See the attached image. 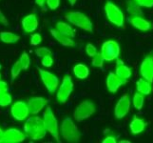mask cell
Instances as JSON below:
<instances>
[{"instance_id":"cell-18","label":"cell","mask_w":153,"mask_h":143,"mask_svg":"<svg viewBox=\"0 0 153 143\" xmlns=\"http://www.w3.org/2000/svg\"><path fill=\"white\" fill-rule=\"evenodd\" d=\"M115 73L120 78L124 79V80H128V79L132 75L131 69L126 66L123 60L117 58L116 59V67H115Z\"/></svg>"},{"instance_id":"cell-7","label":"cell","mask_w":153,"mask_h":143,"mask_svg":"<svg viewBox=\"0 0 153 143\" xmlns=\"http://www.w3.org/2000/svg\"><path fill=\"white\" fill-rule=\"evenodd\" d=\"M37 71L39 73L42 82H43L44 86L47 89V91L50 94H54L57 88L59 87V79H58V77L52 73L43 70V69H41L39 67H37Z\"/></svg>"},{"instance_id":"cell-13","label":"cell","mask_w":153,"mask_h":143,"mask_svg":"<svg viewBox=\"0 0 153 143\" xmlns=\"http://www.w3.org/2000/svg\"><path fill=\"white\" fill-rule=\"evenodd\" d=\"M27 103L29 105L30 114L36 115L45 108V106L49 103V100L42 97H33L28 99Z\"/></svg>"},{"instance_id":"cell-27","label":"cell","mask_w":153,"mask_h":143,"mask_svg":"<svg viewBox=\"0 0 153 143\" xmlns=\"http://www.w3.org/2000/svg\"><path fill=\"white\" fill-rule=\"evenodd\" d=\"M23 70L22 68V65H21L20 61H16L14 62V64L13 65L12 67V70H10V76H12V82H13L15 79H16V77L20 75L21 71Z\"/></svg>"},{"instance_id":"cell-15","label":"cell","mask_w":153,"mask_h":143,"mask_svg":"<svg viewBox=\"0 0 153 143\" xmlns=\"http://www.w3.org/2000/svg\"><path fill=\"white\" fill-rule=\"evenodd\" d=\"M126 82V80H124V79L120 78L115 73L110 72L108 73V76H107L105 84H107L108 91L111 94H115L119 90V88Z\"/></svg>"},{"instance_id":"cell-36","label":"cell","mask_w":153,"mask_h":143,"mask_svg":"<svg viewBox=\"0 0 153 143\" xmlns=\"http://www.w3.org/2000/svg\"><path fill=\"white\" fill-rule=\"evenodd\" d=\"M46 3H47V6L49 7L50 10H56L58 7H59L60 0H47Z\"/></svg>"},{"instance_id":"cell-19","label":"cell","mask_w":153,"mask_h":143,"mask_svg":"<svg viewBox=\"0 0 153 143\" xmlns=\"http://www.w3.org/2000/svg\"><path fill=\"white\" fill-rule=\"evenodd\" d=\"M50 33L58 43H60L63 46L66 47H73L74 46V40H73L72 37H70V36L65 35L61 34L60 31H58L57 30L54 29H50Z\"/></svg>"},{"instance_id":"cell-29","label":"cell","mask_w":153,"mask_h":143,"mask_svg":"<svg viewBox=\"0 0 153 143\" xmlns=\"http://www.w3.org/2000/svg\"><path fill=\"white\" fill-rule=\"evenodd\" d=\"M105 58L102 55L101 52H97V54L92 57V61H91V64L93 67H96V68H103L104 66V62H105Z\"/></svg>"},{"instance_id":"cell-22","label":"cell","mask_w":153,"mask_h":143,"mask_svg":"<svg viewBox=\"0 0 153 143\" xmlns=\"http://www.w3.org/2000/svg\"><path fill=\"white\" fill-rule=\"evenodd\" d=\"M149 81L146 80L145 78H140L136 82V90L137 92L143 94L144 95H149L152 91V86Z\"/></svg>"},{"instance_id":"cell-40","label":"cell","mask_w":153,"mask_h":143,"mask_svg":"<svg viewBox=\"0 0 153 143\" xmlns=\"http://www.w3.org/2000/svg\"><path fill=\"white\" fill-rule=\"evenodd\" d=\"M46 1H47V0H35V4L37 5V6L41 7V8H44Z\"/></svg>"},{"instance_id":"cell-37","label":"cell","mask_w":153,"mask_h":143,"mask_svg":"<svg viewBox=\"0 0 153 143\" xmlns=\"http://www.w3.org/2000/svg\"><path fill=\"white\" fill-rule=\"evenodd\" d=\"M8 92V83L0 79V94Z\"/></svg>"},{"instance_id":"cell-31","label":"cell","mask_w":153,"mask_h":143,"mask_svg":"<svg viewBox=\"0 0 153 143\" xmlns=\"http://www.w3.org/2000/svg\"><path fill=\"white\" fill-rule=\"evenodd\" d=\"M35 55H37L38 57H44L46 55H52V52L49 49V48H46V47H41V48H37L35 50Z\"/></svg>"},{"instance_id":"cell-25","label":"cell","mask_w":153,"mask_h":143,"mask_svg":"<svg viewBox=\"0 0 153 143\" xmlns=\"http://www.w3.org/2000/svg\"><path fill=\"white\" fill-rule=\"evenodd\" d=\"M73 73L78 79H85L89 75V70L88 66L84 64H76L73 67Z\"/></svg>"},{"instance_id":"cell-1","label":"cell","mask_w":153,"mask_h":143,"mask_svg":"<svg viewBox=\"0 0 153 143\" xmlns=\"http://www.w3.org/2000/svg\"><path fill=\"white\" fill-rule=\"evenodd\" d=\"M24 132L30 139L33 140L43 139L47 135L44 119L39 116H30L25 121Z\"/></svg>"},{"instance_id":"cell-33","label":"cell","mask_w":153,"mask_h":143,"mask_svg":"<svg viewBox=\"0 0 153 143\" xmlns=\"http://www.w3.org/2000/svg\"><path fill=\"white\" fill-rule=\"evenodd\" d=\"M42 42V36L39 34H33L30 36V45L31 46H38Z\"/></svg>"},{"instance_id":"cell-8","label":"cell","mask_w":153,"mask_h":143,"mask_svg":"<svg viewBox=\"0 0 153 143\" xmlns=\"http://www.w3.org/2000/svg\"><path fill=\"white\" fill-rule=\"evenodd\" d=\"M73 91V82L71 76H65L63 77L62 84L58 88L56 94V98L59 103L64 104L67 102V100L70 97Z\"/></svg>"},{"instance_id":"cell-17","label":"cell","mask_w":153,"mask_h":143,"mask_svg":"<svg viewBox=\"0 0 153 143\" xmlns=\"http://www.w3.org/2000/svg\"><path fill=\"white\" fill-rule=\"evenodd\" d=\"M129 22L134 28L142 31H147L152 29V23L150 21L146 20L143 16H140V15L129 17Z\"/></svg>"},{"instance_id":"cell-23","label":"cell","mask_w":153,"mask_h":143,"mask_svg":"<svg viewBox=\"0 0 153 143\" xmlns=\"http://www.w3.org/2000/svg\"><path fill=\"white\" fill-rule=\"evenodd\" d=\"M126 10L131 16H136V15L143 16L144 15L143 10H141V6H139L134 0H128L126 1Z\"/></svg>"},{"instance_id":"cell-2","label":"cell","mask_w":153,"mask_h":143,"mask_svg":"<svg viewBox=\"0 0 153 143\" xmlns=\"http://www.w3.org/2000/svg\"><path fill=\"white\" fill-rule=\"evenodd\" d=\"M60 132L62 134V137L68 142L75 143L80 140L81 134L79 132L78 127L74 123V121L72 120V118H68V116L63 119L60 127Z\"/></svg>"},{"instance_id":"cell-45","label":"cell","mask_w":153,"mask_h":143,"mask_svg":"<svg viewBox=\"0 0 153 143\" xmlns=\"http://www.w3.org/2000/svg\"><path fill=\"white\" fill-rule=\"evenodd\" d=\"M1 77H2V76H1V73H0V79H1Z\"/></svg>"},{"instance_id":"cell-24","label":"cell","mask_w":153,"mask_h":143,"mask_svg":"<svg viewBox=\"0 0 153 143\" xmlns=\"http://www.w3.org/2000/svg\"><path fill=\"white\" fill-rule=\"evenodd\" d=\"M20 39V36L15 34L13 33H10V31H1L0 33V40L3 43L6 44H13L18 42Z\"/></svg>"},{"instance_id":"cell-35","label":"cell","mask_w":153,"mask_h":143,"mask_svg":"<svg viewBox=\"0 0 153 143\" xmlns=\"http://www.w3.org/2000/svg\"><path fill=\"white\" fill-rule=\"evenodd\" d=\"M134 1L141 7H145V8L153 7V0H134Z\"/></svg>"},{"instance_id":"cell-11","label":"cell","mask_w":153,"mask_h":143,"mask_svg":"<svg viewBox=\"0 0 153 143\" xmlns=\"http://www.w3.org/2000/svg\"><path fill=\"white\" fill-rule=\"evenodd\" d=\"M130 98L128 94L121 97L114 107V116L117 119H122L128 114L130 109Z\"/></svg>"},{"instance_id":"cell-38","label":"cell","mask_w":153,"mask_h":143,"mask_svg":"<svg viewBox=\"0 0 153 143\" xmlns=\"http://www.w3.org/2000/svg\"><path fill=\"white\" fill-rule=\"evenodd\" d=\"M0 24L6 26V27L9 26V21H8L7 17L3 14V13L1 12V10H0Z\"/></svg>"},{"instance_id":"cell-34","label":"cell","mask_w":153,"mask_h":143,"mask_svg":"<svg viewBox=\"0 0 153 143\" xmlns=\"http://www.w3.org/2000/svg\"><path fill=\"white\" fill-rule=\"evenodd\" d=\"M41 64L43 65L44 67H46V68L51 67L52 64H53V59H52V56L51 55H46L44 57H42Z\"/></svg>"},{"instance_id":"cell-12","label":"cell","mask_w":153,"mask_h":143,"mask_svg":"<svg viewBox=\"0 0 153 143\" xmlns=\"http://www.w3.org/2000/svg\"><path fill=\"white\" fill-rule=\"evenodd\" d=\"M141 76L146 80L153 83V55H146L140 66Z\"/></svg>"},{"instance_id":"cell-21","label":"cell","mask_w":153,"mask_h":143,"mask_svg":"<svg viewBox=\"0 0 153 143\" xmlns=\"http://www.w3.org/2000/svg\"><path fill=\"white\" fill-rule=\"evenodd\" d=\"M55 30L58 31H60L61 34L70 36V37L74 38L75 36V31L73 29L70 24H68L66 22H63V21H58L55 25Z\"/></svg>"},{"instance_id":"cell-28","label":"cell","mask_w":153,"mask_h":143,"mask_svg":"<svg viewBox=\"0 0 153 143\" xmlns=\"http://www.w3.org/2000/svg\"><path fill=\"white\" fill-rule=\"evenodd\" d=\"M13 102V97L8 92L0 94V107H8Z\"/></svg>"},{"instance_id":"cell-3","label":"cell","mask_w":153,"mask_h":143,"mask_svg":"<svg viewBox=\"0 0 153 143\" xmlns=\"http://www.w3.org/2000/svg\"><path fill=\"white\" fill-rule=\"evenodd\" d=\"M65 18L68 23L74 25L75 27L80 28L88 33L93 31V25L91 20L85 13L81 12H68L65 14Z\"/></svg>"},{"instance_id":"cell-42","label":"cell","mask_w":153,"mask_h":143,"mask_svg":"<svg viewBox=\"0 0 153 143\" xmlns=\"http://www.w3.org/2000/svg\"><path fill=\"white\" fill-rule=\"evenodd\" d=\"M68 2H70V4L71 5V6H74L75 3L77 2V0H68Z\"/></svg>"},{"instance_id":"cell-6","label":"cell","mask_w":153,"mask_h":143,"mask_svg":"<svg viewBox=\"0 0 153 143\" xmlns=\"http://www.w3.org/2000/svg\"><path fill=\"white\" fill-rule=\"evenodd\" d=\"M95 104L91 100H85V101H82L80 104L77 105L74 112H73V118L77 122H81V121H84L91 118L95 113Z\"/></svg>"},{"instance_id":"cell-44","label":"cell","mask_w":153,"mask_h":143,"mask_svg":"<svg viewBox=\"0 0 153 143\" xmlns=\"http://www.w3.org/2000/svg\"><path fill=\"white\" fill-rule=\"evenodd\" d=\"M1 68H2V66H1V64H0V70H1Z\"/></svg>"},{"instance_id":"cell-32","label":"cell","mask_w":153,"mask_h":143,"mask_svg":"<svg viewBox=\"0 0 153 143\" xmlns=\"http://www.w3.org/2000/svg\"><path fill=\"white\" fill-rule=\"evenodd\" d=\"M86 52H87V55L89 56V57H93L94 55H95L97 54V49H96V47L94 46L93 44L91 43H88L87 46H86Z\"/></svg>"},{"instance_id":"cell-30","label":"cell","mask_w":153,"mask_h":143,"mask_svg":"<svg viewBox=\"0 0 153 143\" xmlns=\"http://www.w3.org/2000/svg\"><path fill=\"white\" fill-rule=\"evenodd\" d=\"M19 61L21 63V65H22L23 70H25V71L28 70L30 65V55H28V52H23L19 57Z\"/></svg>"},{"instance_id":"cell-14","label":"cell","mask_w":153,"mask_h":143,"mask_svg":"<svg viewBox=\"0 0 153 143\" xmlns=\"http://www.w3.org/2000/svg\"><path fill=\"white\" fill-rule=\"evenodd\" d=\"M26 136L18 129L10 128L4 132L3 143H21L25 141Z\"/></svg>"},{"instance_id":"cell-20","label":"cell","mask_w":153,"mask_h":143,"mask_svg":"<svg viewBox=\"0 0 153 143\" xmlns=\"http://www.w3.org/2000/svg\"><path fill=\"white\" fill-rule=\"evenodd\" d=\"M146 126V122L145 121V119L138 118L137 115H134L132 120L130 121L129 129H130L131 134L139 135L142 133V132H144Z\"/></svg>"},{"instance_id":"cell-4","label":"cell","mask_w":153,"mask_h":143,"mask_svg":"<svg viewBox=\"0 0 153 143\" xmlns=\"http://www.w3.org/2000/svg\"><path fill=\"white\" fill-rule=\"evenodd\" d=\"M104 10L108 20L116 27L122 28L125 25V16L121 9L111 1H107L104 6Z\"/></svg>"},{"instance_id":"cell-16","label":"cell","mask_w":153,"mask_h":143,"mask_svg":"<svg viewBox=\"0 0 153 143\" xmlns=\"http://www.w3.org/2000/svg\"><path fill=\"white\" fill-rule=\"evenodd\" d=\"M21 25H22V29L25 33L27 34L33 33L38 28V19L36 14L30 13L26 15L22 19V21H21Z\"/></svg>"},{"instance_id":"cell-43","label":"cell","mask_w":153,"mask_h":143,"mask_svg":"<svg viewBox=\"0 0 153 143\" xmlns=\"http://www.w3.org/2000/svg\"><path fill=\"white\" fill-rule=\"evenodd\" d=\"M120 143H130L128 140H120Z\"/></svg>"},{"instance_id":"cell-39","label":"cell","mask_w":153,"mask_h":143,"mask_svg":"<svg viewBox=\"0 0 153 143\" xmlns=\"http://www.w3.org/2000/svg\"><path fill=\"white\" fill-rule=\"evenodd\" d=\"M116 142H117L116 137L112 136H108L103 139V143H116Z\"/></svg>"},{"instance_id":"cell-9","label":"cell","mask_w":153,"mask_h":143,"mask_svg":"<svg viewBox=\"0 0 153 143\" xmlns=\"http://www.w3.org/2000/svg\"><path fill=\"white\" fill-rule=\"evenodd\" d=\"M101 54L105 61H113L119 57L120 46L114 40L105 41L101 47Z\"/></svg>"},{"instance_id":"cell-41","label":"cell","mask_w":153,"mask_h":143,"mask_svg":"<svg viewBox=\"0 0 153 143\" xmlns=\"http://www.w3.org/2000/svg\"><path fill=\"white\" fill-rule=\"evenodd\" d=\"M4 132L1 128H0V143H3V137H4Z\"/></svg>"},{"instance_id":"cell-10","label":"cell","mask_w":153,"mask_h":143,"mask_svg":"<svg viewBox=\"0 0 153 143\" xmlns=\"http://www.w3.org/2000/svg\"><path fill=\"white\" fill-rule=\"evenodd\" d=\"M10 114L12 116L18 121H23L28 118L30 115V109L27 102L23 101V100H18V101L14 102L10 108Z\"/></svg>"},{"instance_id":"cell-5","label":"cell","mask_w":153,"mask_h":143,"mask_svg":"<svg viewBox=\"0 0 153 143\" xmlns=\"http://www.w3.org/2000/svg\"><path fill=\"white\" fill-rule=\"evenodd\" d=\"M43 119L45 122L46 129L49 133L51 135V136L58 142L60 143V133H59V126H58V121L57 118L54 115V113L52 112L51 108L50 106H47V108L44 111L43 114Z\"/></svg>"},{"instance_id":"cell-26","label":"cell","mask_w":153,"mask_h":143,"mask_svg":"<svg viewBox=\"0 0 153 143\" xmlns=\"http://www.w3.org/2000/svg\"><path fill=\"white\" fill-rule=\"evenodd\" d=\"M144 102H145V95L143 94H141L139 92L134 94L132 103H133V106L135 107V109L142 110V108H143V106H144Z\"/></svg>"}]
</instances>
